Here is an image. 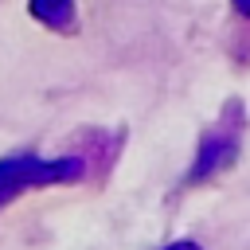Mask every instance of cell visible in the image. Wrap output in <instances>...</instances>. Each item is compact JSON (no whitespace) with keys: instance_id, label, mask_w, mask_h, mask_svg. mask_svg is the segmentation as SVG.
Here are the masks:
<instances>
[{"instance_id":"cell-3","label":"cell","mask_w":250,"mask_h":250,"mask_svg":"<svg viewBox=\"0 0 250 250\" xmlns=\"http://www.w3.org/2000/svg\"><path fill=\"white\" fill-rule=\"evenodd\" d=\"M27 8H31V16L39 23H47L55 31H66L74 23V0H31Z\"/></svg>"},{"instance_id":"cell-5","label":"cell","mask_w":250,"mask_h":250,"mask_svg":"<svg viewBox=\"0 0 250 250\" xmlns=\"http://www.w3.org/2000/svg\"><path fill=\"white\" fill-rule=\"evenodd\" d=\"M234 8H238V12L246 16V20H250V0H234Z\"/></svg>"},{"instance_id":"cell-2","label":"cell","mask_w":250,"mask_h":250,"mask_svg":"<svg viewBox=\"0 0 250 250\" xmlns=\"http://www.w3.org/2000/svg\"><path fill=\"white\" fill-rule=\"evenodd\" d=\"M234 152H238V141H234V137H227V133H211V137L203 141V148H199V156H195V168L188 172V180L195 184V180H207V176H215L219 168H227V164L234 160Z\"/></svg>"},{"instance_id":"cell-1","label":"cell","mask_w":250,"mask_h":250,"mask_svg":"<svg viewBox=\"0 0 250 250\" xmlns=\"http://www.w3.org/2000/svg\"><path fill=\"white\" fill-rule=\"evenodd\" d=\"M78 176H82L78 156H59V160H47V156H35V152L4 156L0 160V207H8L27 188H47V184L78 180Z\"/></svg>"},{"instance_id":"cell-4","label":"cell","mask_w":250,"mask_h":250,"mask_svg":"<svg viewBox=\"0 0 250 250\" xmlns=\"http://www.w3.org/2000/svg\"><path fill=\"white\" fill-rule=\"evenodd\" d=\"M168 250H203V246H195V242H172Z\"/></svg>"}]
</instances>
